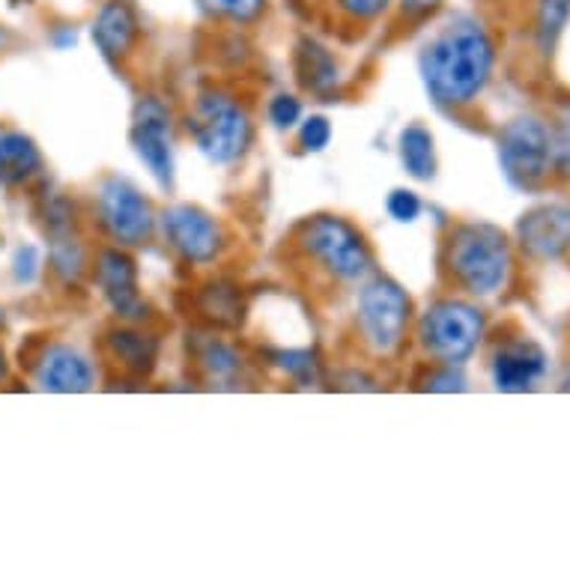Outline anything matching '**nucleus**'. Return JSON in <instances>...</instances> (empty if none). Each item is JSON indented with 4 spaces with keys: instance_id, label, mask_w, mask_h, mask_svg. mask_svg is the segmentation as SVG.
I'll return each instance as SVG.
<instances>
[{
    "instance_id": "f257e3e1",
    "label": "nucleus",
    "mask_w": 570,
    "mask_h": 570,
    "mask_svg": "<svg viewBox=\"0 0 570 570\" xmlns=\"http://www.w3.org/2000/svg\"><path fill=\"white\" fill-rule=\"evenodd\" d=\"M493 72V42L472 19L451 21L421 55V76L436 105H466Z\"/></svg>"
},
{
    "instance_id": "f03ea898",
    "label": "nucleus",
    "mask_w": 570,
    "mask_h": 570,
    "mask_svg": "<svg viewBox=\"0 0 570 570\" xmlns=\"http://www.w3.org/2000/svg\"><path fill=\"white\" fill-rule=\"evenodd\" d=\"M449 263L463 291L472 296H490L505 284L511 269V248L499 227L463 225L451 236Z\"/></svg>"
},
{
    "instance_id": "7ed1b4c3",
    "label": "nucleus",
    "mask_w": 570,
    "mask_h": 570,
    "mask_svg": "<svg viewBox=\"0 0 570 570\" xmlns=\"http://www.w3.org/2000/svg\"><path fill=\"white\" fill-rule=\"evenodd\" d=\"M499 161L511 186L534 188L550 177V129L538 117H517L499 131Z\"/></svg>"
},
{
    "instance_id": "20e7f679",
    "label": "nucleus",
    "mask_w": 570,
    "mask_h": 570,
    "mask_svg": "<svg viewBox=\"0 0 570 570\" xmlns=\"http://www.w3.org/2000/svg\"><path fill=\"white\" fill-rule=\"evenodd\" d=\"M484 337L481 311L466 302H440L421 320V344L431 355L449 365L466 362Z\"/></svg>"
},
{
    "instance_id": "39448f33",
    "label": "nucleus",
    "mask_w": 570,
    "mask_h": 570,
    "mask_svg": "<svg viewBox=\"0 0 570 570\" xmlns=\"http://www.w3.org/2000/svg\"><path fill=\"white\" fill-rule=\"evenodd\" d=\"M302 248L317 257L335 278L355 281L371 269V252L365 239L344 218L317 216L302 227Z\"/></svg>"
},
{
    "instance_id": "423d86ee",
    "label": "nucleus",
    "mask_w": 570,
    "mask_h": 570,
    "mask_svg": "<svg viewBox=\"0 0 570 570\" xmlns=\"http://www.w3.org/2000/svg\"><path fill=\"white\" fill-rule=\"evenodd\" d=\"M191 131L200 153L216 165H230L239 159L252 140V122L243 108L225 96H204L197 102Z\"/></svg>"
},
{
    "instance_id": "0eeeda50",
    "label": "nucleus",
    "mask_w": 570,
    "mask_h": 570,
    "mask_svg": "<svg viewBox=\"0 0 570 570\" xmlns=\"http://www.w3.org/2000/svg\"><path fill=\"white\" fill-rule=\"evenodd\" d=\"M410 323V299L394 281H374L358 296V326L376 353H392Z\"/></svg>"
},
{
    "instance_id": "6e6552de",
    "label": "nucleus",
    "mask_w": 570,
    "mask_h": 570,
    "mask_svg": "<svg viewBox=\"0 0 570 570\" xmlns=\"http://www.w3.org/2000/svg\"><path fill=\"white\" fill-rule=\"evenodd\" d=\"M99 213L108 234L122 245L147 243L153 234V209L129 183L108 179L99 195Z\"/></svg>"
},
{
    "instance_id": "1a4fd4ad",
    "label": "nucleus",
    "mask_w": 570,
    "mask_h": 570,
    "mask_svg": "<svg viewBox=\"0 0 570 570\" xmlns=\"http://www.w3.org/2000/svg\"><path fill=\"white\" fill-rule=\"evenodd\" d=\"M131 147L138 159L150 168V174L161 186L174 179V159H170V117L159 99H144L135 111L131 126Z\"/></svg>"
},
{
    "instance_id": "9d476101",
    "label": "nucleus",
    "mask_w": 570,
    "mask_h": 570,
    "mask_svg": "<svg viewBox=\"0 0 570 570\" xmlns=\"http://www.w3.org/2000/svg\"><path fill=\"white\" fill-rule=\"evenodd\" d=\"M517 236L534 261H559L570 252V206L547 204L525 213L517 225Z\"/></svg>"
},
{
    "instance_id": "9b49d317",
    "label": "nucleus",
    "mask_w": 570,
    "mask_h": 570,
    "mask_svg": "<svg viewBox=\"0 0 570 570\" xmlns=\"http://www.w3.org/2000/svg\"><path fill=\"white\" fill-rule=\"evenodd\" d=\"M165 236L186 261H213L222 248V230L213 218L195 206H174L165 213Z\"/></svg>"
},
{
    "instance_id": "f8f14e48",
    "label": "nucleus",
    "mask_w": 570,
    "mask_h": 570,
    "mask_svg": "<svg viewBox=\"0 0 570 570\" xmlns=\"http://www.w3.org/2000/svg\"><path fill=\"white\" fill-rule=\"evenodd\" d=\"M99 284H102L105 299L111 302V308L126 320L147 317V305L138 293V272L129 254L108 248L99 254Z\"/></svg>"
},
{
    "instance_id": "ddd939ff",
    "label": "nucleus",
    "mask_w": 570,
    "mask_h": 570,
    "mask_svg": "<svg viewBox=\"0 0 570 570\" xmlns=\"http://www.w3.org/2000/svg\"><path fill=\"white\" fill-rule=\"evenodd\" d=\"M37 383L46 392H90L94 389V367L85 355L69 346H48L37 365Z\"/></svg>"
},
{
    "instance_id": "4468645a",
    "label": "nucleus",
    "mask_w": 570,
    "mask_h": 570,
    "mask_svg": "<svg viewBox=\"0 0 570 570\" xmlns=\"http://www.w3.org/2000/svg\"><path fill=\"white\" fill-rule=\"evenodd\" d=\"M547 371V355L534 344H511L493 358V383L499 392H525Z\"/></svg>"
},
{
    "instance_id": "2eb2a0df",
    "label": "nucleus",
    "mask_w": 570,
    "mask_h": 570,
    "mask_svg": "<svg viewBox=\"0 0 570 570\" xmlns=\"http://www.w3.org/2000/svg\"><path fill=\"white\" fill-rule=\"evenodd\" d=\"M138 39V19L126 0H108L94 21V42L108 60L129 55Z\"/></svg>"
},
{
    "instance_id": "dca6fc26",
    "label": "nucleus",
    "mask_w": 570,
    "mask_h": 570,
    "mask_svg": "<svg viewBox=\"0 0 570 570\" xmlns=\"http://www.w3.org/2000/svg\"><path fill=\"white\" fill-rule=\"evenodd\" d=\"M39 150L37 144L21 135V131H7L0 135V183L3 186H16L33 177L39 170Z\"/></svg>"
},
{
    "instance_id": "f3484780",
    "label": "nucleus",
    "mask_w": 570,
    "mask_h": 570,
    "mask_svg": "<svg viewBox=\"0 0 570 570\" xmlns=\"http://www.w3.org/2000/svg\"><path fill=\"white\" fill-rule=\"evenodd\" d=\"M296 63H299V76L302 85L311 87V90H328V87H335L337 81V66L335 60L328 57L326 48H320L317 42H311V39H302L299 55H296Z\"/></svg>"
},
{
    "instance_id": "a211bd4d",
    "label": "nucleus",
    "mask_w": 570,
    "mask_h": 570,
    "mask_svg": "<svg viewBox=\"0 0 570 570\" xmlns=\"http://www.w3.org/2000/svg\"><path fill=\"white\" fill-rule=\"evenodd\" d=\"M401 161L415 179H431L436 159H433V135L424 126H410L401 135Z\"/></svg>"
},
{
    "instance_id": "6ab92c4d",
    "label": "nucleus",
    "mask_w": 570,
    "mask_h": 570,
    "mask_svg": "<svg viewBox=\"0 0 570 570\" xmlns=\"http://www.w3.org/2000/svg\"><path fill=\"white\" fill-rule=\"evenodd\" d=\"M570 21V0H538L534 12V37L543 55H550L559 37L564 33Z\"/></svg>"
},
{
    "instance_id": "aec40b11",
    "label": "nucleus",
    "mask_w": 570,
    "mask_h": 570,
    "mask_svg": "<svg viewBox=\"0 0 570 570\" xmlns=\"http://www.w3.org/2000/svg\"><path fill=\"white\" fill-rule=\"evenodd\" d=\"M114 350H117V355H120L122 365H129V367L150 365L153 355H156V344H153V341H147L144 335H131V332L114 335Z\"/></svg>"
},
{
    "instance_id": "412c9836",
    "label": "nucleus",
    "mask_w": 570,
    "mask_h": 570,
    "mask_svg": "<svg viewBox=\"0 0 570 570\" xmlns=\"http://www.w3.org/2000/svg\"><path fill=\"white\" fill-rule=\"evenodd\" d=\"M197 3L209 16L230 21H254L266 7V0H197Z\"/></svg>"
},
{
    "instance_id": "4be33fe9",
    "label": "nucleus",
    "mask_w": 570,
    "mask_h": 570,
    "mask_svg": "<svg viewBox=\"0 0 570 570\" xmlns=\"http://www.w3.org/2000/svg\"><path fill=\"white\" fill-rule=\"evenodd\" d=\"M550 147H552V168L561 177H570V108L559 114V120L550 126Z\"/></svg>"
},
{
    "instance_id": "5701e85b",
    "label": "nucleus",
    "mask_w": 570,
    "mask_h": 570,
    "mask_svg": "<svg viewBox=\"0 0 570 570\" xmlns=\"http://www.w3.org/2000/svg\"><path fill=\"white\" fill-rule=\"evenodd\" d=\"M302 117V105L299 99L293 96H275L269 105V120L278 126V129H291L293 122H299Z\"/></svg>"
},
{
    "instance_id": "b1692460",
    "label": "nucleus",
    "mask_w": 570,
    "mask_h": 570,
    "mask_svg": "<svg viewBox=\"0 0 570 570\" xmlns=\"http://www.w3.org/2000/svg\"><path fill=\"white\" fill-rule=\"evenodd\" d=\"M299 138L305 150L320 153L328 144V138H332V126H328L326 117H311V120H305V126H302Z\"/></svg>"
},
{
    "instance_id": "393cba45",
    "label": "nucleus",
    "mask_w": 570,
    "mask_h": 570,
    "mask_svg": "<svg viewBox=\"0 0 570 570\" xmlns=\"http://www.w3.org/2000/svg\"><path fill=\"white\" fill-rule=\"evenodd\" d=\"M389 213H392V218H397V222H415L421 213V200L412 191H392L389 195Z\"/></svg>"
},
{
    "instance_id": "a878e982",
    "label": "nucleus",
    "mask_w": 570,
    "mask_h": 570,
    "mask_svg": "<svg viewBox=\"0 0 570 570\" xmlns=\"http://www.w3.org/2000/svg\"><path fill=\"white\" fill-rule=\"evenodd\" d=\"M204 358H206V367H209V371H213L216 376H230V374H236V367H239L236 355L222 344L209 346Z\"/></svg>"
},
{
    "instance_id": "bb28decb",
    "label": "nucleus",
    "mask_w": 570,
    "mask_h": 570,
    "mask_svg": "<svg viewBox=\"0 0 570 570\" xmlns=\"http://www.w3.org/2000/svg\"><path fill=\"white\" fill-rule=\"evenodd\" d=\"M337 3L353 19H376V16H383L392 7V0H337Z\"/></svg>"
},
{
    "instance_id": "cd10ccee",
    "label": "nucleus",
    "mask_w": 570,
    "mask_h": 570,
    "mask_svg": "<svg viewBox=\"0 0 570 570\" xmlns=\"http://www.w3.org/2000/svg\"><path fill=\"white\" fill-rule=\"evenodd\" d=\"M278 365L284 367V371H291L293 376H299V380H314V355H308V353H281Z\"/></svg>"
},
{
    "instance_id": "c85d7f7f",
    "label": "nucleus",
    "mask_w": 570,
    "mask_h": 570,
    "mask_svg": "<svg viewBox=\"0 0 570 570\" xmlns=\"http://www.w3.org/2000/svg\"><path fill=\"white\" fill-rule=\"evenodd\" d=\"M466 385V380L454 371V365L445 367V371H440V374H433L431 380H428V389H433V392H460Z\"/></svg>"
},
{
    "instance_id": "c756f323",
    "label": "nucleus",
    "mask_w": 570,
    "mask_h": 570,
    "mask_svg": "<svg viewBox=\"0 0 570 570\" xmlns=\"http://www.w3.org/2000/svg\"><path fill=\"white\" fill-rule=\"evenodd\" d=\"M33 261H37V252L33 248H21L19 257H16V275H19V281L33 278Z\"/></svg>"
},
{
    "instance_id": "7c9ffc66",
    "label": "nucleus",
    "mask_w": 570,
    "mask_h": 570,
    "mask_svg": "<svg viewBox=\"0 0 570 570\" xmlns=\"http://www.w3.org/2000/svg\"><path fill=\"white\" fill-rule=\"evenodd\" d=\"M442 0H403V12L406 16H428L431 10H436Z\"/></svg>"
},
{
    "instance_id": "2f4dec72",
    "label": "nucleus",
    "mask_w": 570,
    "mask_h": 570,
    "mask_svg": "<svg viewBox=\"0 0 570 570\" xmlns=\"http://www.w3.org/2000/svg\"><path fill=\"white\" fill-rule=\"evenodd\" d=\"M0 326H3V314H0Z\"/></svg>"
}]
</instances>
